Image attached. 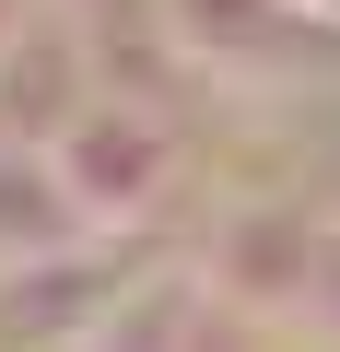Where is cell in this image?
Instances as JSON below:
<instances>
[{
    "label": "cell",
    "mask_w": 340,
    "mask_h": 352,
    "mask_svg": "<svg viewBox=\"0 0 340 352\" xmlns=\"http://www.w3.org/2000/svg\"><path fill=\"white\" fill-rule=\"evenodd\" d=\"M164 176H177V129H164L152 106H94L71 141H59V188H71V212L82 223H141L152 200H164Z\"/></svg>",
    "instance_id": "obj_1"
},
{
    "label": "cell",
    "mask_w": 340,
    "mask_h": 352,
    "mask_svg": "<svg viewBox=\"0 0 340 352\" xmlns=\"http://www.w3.org/2000/svg\"><path fill=\"white\" fill-rule=\"evenodd\" d=\"M317 258H328V235L305 223V212H235L223 223V247H212V294L247 317V305H305L317 294Z\"/></svg>",
    "instance_id": "obj_2"
},
{
    "label": "cell",
    "mask_w": 340,
    "mask_h": 352,
    "mask_svg": "<svg viewBox=\"0 0 340 352\" xmlns=\"http://www.w3.org/2000/svg\"><path fill=\"white\" fill-rule=\"evenodd\" d=\"M71 235H94V223H82L71 188H59V153H12V141H0V270H36V258H59Z\"/></svg>",
    "instance_id": "obj_3"
},
{
    "label": "cell",
    "mask_w": 340,
    "mask_h": 352,
    "mask_svg": "<svg viewBox=\"0 0 340 352\" xmlns=\"http://www.w3.org/2000/svg\"><path fill=\"white\" fill-rule=\"evenodd\" d=\"M177 352H258V340H247V317H235V305H188Z\"/></svg>",
    "instance_id": "obj_4"
},
{
    "label": "cell",
    "mask_w": 340,
    "mask_h": 352,
    "mask_svg": "<svg viewBox=\"0 0 340 352\" xmlns=\"http://www.w3.org/2000/svg\"><path fill=\"white\" fill-rule=\"evenodd\" d=\"M305 305H317V329L340 340V235H328V258H317V294H305Z\"/></svg>",
    "instance_id": "obj_5"
}]
</instances>
